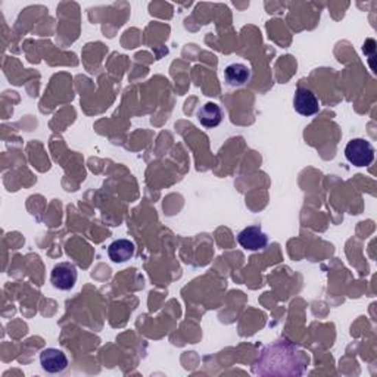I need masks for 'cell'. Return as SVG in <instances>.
<instances>
[{
	"label": "cell",
	"instance_id": "1",
	"mask_svg": "<svg viewBox=\"0 0 377 377\" xmlns=\"http://www.w3.org/2000/svg\"><path fill=\"white\" fill-rule=\"evenodd\" d=\"M308 364V358L298 346L288 341H277L264 350L252 370L260 376H301Z\"/></svg>",
	"mask_w": 377,
	"mask_h": 377
},
{
	"label": "cell",
	"instance_id": "2",
	"mask_svg": "<svg viewBox=\"0 0 377 377\" xmlns=\"http://www.w3.org/2000/svg\"><path fill=\"white\" fill-rule=\"evenodd\" d=\"M345 157L355 167H367L374 161V148L369 140L352 139L345 148Z\"/></svg>",
	"mask_w": 377,
	"mask_h": 377
},
{
	"label": "cell",
	"instance_id": "3",
	"mask_svg": "<svg viewBox=\"0 0 377 377\" xmlns=\"http://www.w3.org/2000/svg\"><path fill=\"white\" fill-rule=\"evenodd\" d=\"M77 267L71 262H59L50 273V283L59 290H69L77 283Z\"/></svg>",
	"mask_w": 377,
	"mask_h": 377
},
{
	"label": "cell",
	"instance_id": "4",
	"mask_svg": "<svg viewBox=\"0 0 377 377\" xmlns=\"http://www.w3.org/2000/svg\"><path fill=\"white\" fill-rule=\"evenodd\" d=\"M293 106H295V111L304 117L315 115L320 111L317 96L314 95V91L305 87H298L297 91H295Z\"/></svg>",
	"mask_w": 377,
	"mask_h": 377
},
{
	"label": "cell",
	"instance_id": "5",
	"mask_svg": "<svg viewBox=\"0 0 377 377\" xmlns=\"http://www.w3.org/2000/svg\"><path fill=\"white\" fill-rule=\"evenodd\" d=\"M238 242L248 251H261L267 247L269 238L258 226H249L238 234Z\"/></svg>",
	"mask_w": 377,
	"mask_h": 377
},
{
	"label": "cell",
	"instance_id": "6",
	"mask_svg": "<svg viewBox=\"0 0 377 377\" xmlns=\"http://www.w3.org/2000/svg\"><path fill=\"white\" fill-rule=\"evenodd\" d=\"M40 364L42 369L50 374L62 373L68 367L67 355L56 348H46L40 352Z\"/></svg>",
	"mask_w": 377,
	"mask_h": 377
},
{
	"label": "cell",
	"instance_id": "7",
	"mask_svg": "<svg viewBox=\"0 0 377 377\" xmlns=\"http://www.w3.org/2000/svg\"><path fill=\"white\" fill-rule=\"evenodd\" d=\"M135 243L128 239H118L114 240L108 248V255L114 262H127L135 257Z\"/></svg>",
	"mask_w": 377,
	"mask_h": 377
},
{
	"label": "cell",
	"instance_id": "8",
	"mask_svg": "<svg viewBox=\"0 0 377 377\" xmlns=\"http://www.w3.org/2000/svg\"><path fill=\"white\" fill-rule=\"evenodd\" d=\"M251 78V69L244 64H230L224 69V80L231 87L244 86Z\"/></svg>",
	"mask_w": 377,
	"mask_h": 377
},
{
	"label": "cell",
	"instance_id": "9",
	"mask_svg": "<svg viewBox=\"0 0 377 377\" xmlns=\"http://www.w3.org/2000/svg\"><path fill=\"white\" fill-rule=\"evenodd\" d=\"M198 119L207 128L218 127L222 121V111L217 104L208 102V104H205L198 111Z\"/></svg>",
	"mask_w": 377,
	"mask_h": 377
}]
</instances>
